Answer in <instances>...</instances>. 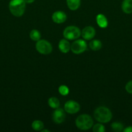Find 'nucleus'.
<instances>
[{"label":"nucleus","instance_id":"nucleus-5","mask_svg":"<svg viewBox=\"0 0 132 132\" xmlns=\"http://www.w3.org/2000/svg\"><path fill=\"white\" fill-rule=\"evenodd\" d=\"M36 48L40 54L48 55L53 50V46L49 41L44 39H40L36 44Z\"/></svg>","mask_w":132,"mask_h":132},{"label":"nucleus","instance_id":"nucleus-10","mask_svg":"<svg viewBox=\"0 0 132 132\" xmlns=\"http://www.w3.org/2000/svg\"><path fill=\"white\" fill-rule=\"evenodd\" d=\"M53 21L57 24H61L64 23L67 19V15L64 12L56 11L54 12L52 15Z\"/></svg>","mask_w":132,"mask_h":132},{"label":"nucleus","instance_id":"nucleus-7","mask_svg":"<svg viewBox=\"0 0 132 132\" xmlns=\"http://www.w3.org/2000/svg\"><path fill=\"white\" fill-rule=\"evenodd\" d=\"M80 109V106L77 102L75 101L70 100L66 102L64 104L65 112L70 114H75L79 112Z\"/></svg>","mask_w":132,"mask_h":132},{"label":"nucleus","instance_id":"nucleus-12","mask_svg":"<svg viewBox=\"0 0 132 132\" xmlns=\"http://www.w3.org/2000/svg\"><path fill=\"white\" fill-rule=\"evenodd\" d=\"M122 10L125 14L132 13V0H124L122 3Z\"/></svg>","mask_w":132,"mask_h":132},{"label":"nucleus","instance_id":"nucleus-18","mask_svg":"<svg viewBox=\"0 0 132 132\" xmlns=\"http://www.w3.org/2000/svg\"><path fill=\"white\" fill-rule=\"evenodd\" d=\"M30 37L31 39L34 41H38L41 38V34L38 30L36 29H34L31 30L30 32Z\"/></svg>","mask_w":132,"mask_h":132},{"label":"nucleus","instance_id":"nucleus-6","mask_svg":"<svg viewBox=\"0 0 132 132\" xmlns=\"http://www.w3.org/2000/svg\"><path fill=\"white\" fill-rule=\"evenodd\" d=\"M87 49V43L84 40L78 39L74 41L71 45V50L75 54H80Z\"/></svg>","mask_w":132,"mask_h":132},{"label":"nucleus","instance_id":"nucleus-21","mask_svg":"<svg viewBox=\"0 0 132 132\" xmlns=\"http://www.w3.org/2000/svg\"><path fill=\"white\" fill-rule=\"evenodd\" d=\"M93 131L94 132H104L105 127L103 125L100 123L97 124L93 128Z\"/></svg>","mask_w":132,"mask_h":132},{"label":"nucleus","instance_id":"nucleus-9","mask_svg":"<svg viewBox=\"0 0 132 132\" xmlns=\"http://www.w3.org/2000/svg\"><path fill=\"white\" fill-rule=\"evenodd\" d=\"M95 30L93 27L88 26L85 27L81 32V35L83 38L85 40H91L95 36Z\"/></svg>","mask_w":132,"mask_h":132},{"label":"nucleus","instance_id":"nucleus-3","mask_svg":"<svg viewBox=\"0 0 132 132\" xmlns=\"http://www.w3.org/2000/svg\"><path fill=\"white\" fill-rule=\"evenodd\" d=\"M75 123L76 127L80 130H88L93 127V121L89 115L82 114L76 118Z\"/></svg>","mask_w":132,"mask_h":132},{"label":"nucleus","instance_id":"nucleus-2","mask_svg":"<svg viewBox=\"0 0 132 132\" xmlns=\"http://www.w3.org/2000/svg\"><path fill=\"white\" fill-rule=\"evenodd\" d=\"M9 10L13 15L21 17L24 14L26 3L24 0H11L9 3Z\"/></svg>","mask_w":132,"mask_h":132},{"label":"nucleus","instance_id":"nucleus-19","mask_svg":"<svg viewBox=\"0 0 132 132\" xmlns=\"http://www.w3.org/2000/svg\"><path fill=\"white\" fill-rule=\"evenodd\" d=\"M123 128H124V125H123V124H122L121 122H113V123L111 124V129H112L114 131H121L124 130Z\"/></svg>","mask_w":132,"mask_h":132},{"label":"nucleus","instance_id":"nucleus-15","mask_svg":"<svg viewBox=\"0 0 132 132\" xmlns=\"http://www.w3.org/2000/svg\"><path fill=\"white\" fill-rule=\"evenodd\" d=\"M102 44L100 41L97 39L92 40L89 43V47L93 51H98L102 48Z\"/></svg>","mask_w":132,"mask_h":132},{"label":"nucleus","instance_id":"nucleus-22","mask_svg":"<svg viewBox=\"0 0 132 132\" xmlns=\"http://www.w3.org/2000/svg\"><path fill=\"white\" fill-rule=\"evenodd\" d=\"M125 89L126 92L129 94H132V80L131 81H129L128 83L126 84L125 86Z\"/></svg>","mask_w":132,"mask_h":132},{"label":"nucleus","instance_id":"nucleus-16","mask_svg":"<svg viewBox=\"0 0 132 132\" xmlns=\"http://www.w3.org/2000/svg\"><path fill=\"white\" fill-rule=\"evenodd\" d=\"M48 104H49V106L52 108H54V109H56V108H59L60 107V103L59 100L57 99L56 97H53L49 98V100H48Z\"/></svg>","mask_w":132,"mask_h":132},{"label":"nucleus","instance_id":"nucleus-4","mask_svg":"<svg viewBox=\"0 0 132 132\" xmlns=\"http://www.w3.org/2000/svg\"><path fill=\"white\" fill-rule=\"evenodd\" d=\"M63 35L65 39L68 40H75L81 36V30L75 26H69L63 30Z\"/></svg>","mask_w":132,"mask_h":132},{"label":"nucleus","instance_id":"nucleus-14","mask_svg":"<svg viewBox=\"0 0 132 132\" xmlns=\"http://www.w3.org/2000/svg\"><path fill=\"white\" fill-rule=\"evenodd\" d=\"M67 5L71 10H76L80 7L81 0H67Z\"/></svg>","mask_w":132,"mask_h":132},{"label":"nucleus","instance_id":"nucleus-20","mask_svg":"<svg viewBox=\"0 0 132 132\" xmlns=\"http://www.w3.org/2000/svg\"><path fill=\"white\" fill-rule=\"evenodd\" d=\"M58 91H59L60 94L62 95H67L69 92L68 87L65 85H61L58 88Z\"/></svg>","mask_w":132,"mask_h":132},{"label":"nucleus","instance_id":"nucleus-13","mask_svg":"<svg viewBox=\"0 0 132 132\" xmlns=\"http://www.w3.org/2000/svg\"><path fill=\"white\" fill-rule=\"evenodd\" d=\"M97 23L100 28H106L108 25V21L106 17L101 14H98L97 16Z\"/></svg>","mask_w":132,"mask_h":132},{"label":"nucleus","instance_id":"nucleus-25","mask_svg":"<svg viewBox=\"0 0 132 132\" xmlns=\"http://www.w3.org/2000/svg\"><path fill=\"white\" fill-rule=\"evenodd\" d=\"M41 131H42V132H49V130H41Z\"/></svg>","mask_w":132,"mask_h":132},{"label":"nucleus","instance_id":"nucleus-24","mask_svg":"<svg viewBox=\"0 0 132 132\" xmlns=\"http://www.w3.org/2000/svg\"><path fill=\"white\" fill-rule=\"evenodd\" d=\"M24 1L26 3L31 4V3H33L35 0H24Z\"/></svg>","mask_w":132,"mask_h":132},{"label":"nucleus","instance_id":"nucleus-17","mask_svg":"<svg viewBox=\"0 0 132 132\" xmlns=\"http://www.w3.org/2000/svg\"><path fill=\"white\" fill-rule=\"evenodd\" d=\"M32 128L35 131H41L44 128V125L42 121L40 120H36L32 123Z\"/></svg>","mask_w":132,"mask_h":132},{"label":"nucleus","instance_id":"nucleus-11","mask_svg":"<svg viewBox=\"0 0 132 132\" xmlns=\"http://www.w3.org/2000/svg\"><path fill=\"white\" fill-rule=\"evenodd\" d=\"M58 48L62 53L65 54V53L69 52V50H71V45L66 39H63L60 41L59 43H58Z\"/></svg>","mask_w":132,"mask_h":132},{"label":"nucleus","instance_id":"nucleus-23","mask_svg":"<svg viewBox=\"0 0 132 132\" xmlns=\"http://www.w3.org/2000/svg\"><path fill=\"white\" fill-rule=\"evenodd\" d=\"M123 131H124V132H132V126H128V127L126 128L125 129H124Z\"/></svg>","mask_w":132,"mask_h":132},{"label":"nucleus","instance_id":"nucleus-1","mask_svg":"<svg viewBox=\"0 0 132 132\" xmlns=\"http://www.w3.org/2000/svg\"><path fill=\"white\" fill-rule=\"evenodd\" d=\"M94 117L100 123H107L112 119V113L106 107L100 106L94 110Z\"/></svg>","mask_w":132,"mask_h":132},{"label":"nucleus","instance_id":"nucleus-8","mask_svg":"<svg viewBox=\"0 0 132 132\" xmlns=\"http://www.w3.org/2000/svg\"><path fill=\"white\" fill-rule=\"evenodd\" d=\"M65 119V113L62 108H56L53 113V120L56 124H61Z\"/></svg>","mask_w":132,"mask_h":132}]
</instances>
